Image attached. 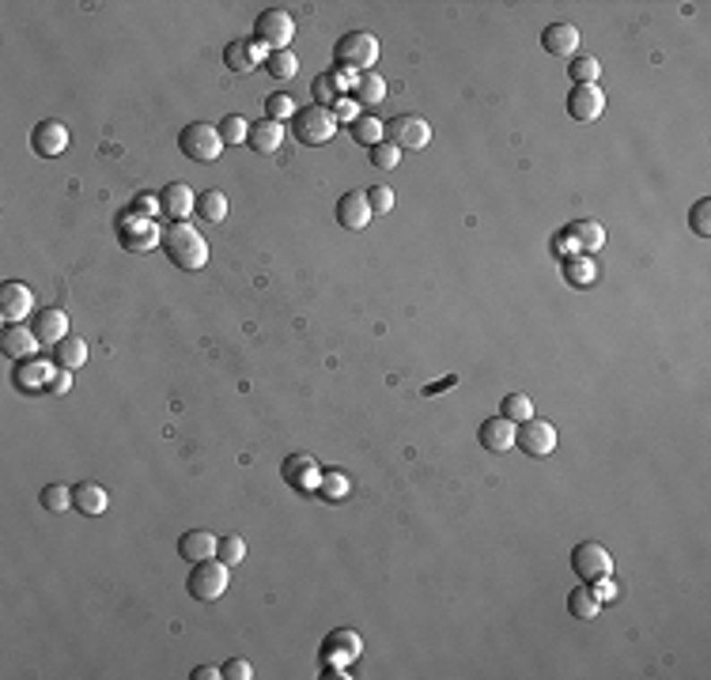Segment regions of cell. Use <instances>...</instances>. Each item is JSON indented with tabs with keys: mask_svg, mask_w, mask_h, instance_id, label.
Wrapping results in <instances>:
<instances>
[{
	"mask_svg": "<svg viewBox=\"0 0 711 680\" xmlns=\"http://www.w3.org/2000/svg\"><path fill=\"white\" fill-rule=\"evenodd\" d=\"M515 446L527 457H549L556 450V428L549 420L530 416L527 423H518V428H515Z\"/></svg>",
	"mask_w": 711,
	"mask_h": 680,
	"instance_id": "obj_9",
	"label": "cell"
},
{
	"mask_svg": "<svg viewBox=\"0 0 711 680\" xmlns=\"http://www.w3.org/2000/svg\"><path fill=\"white\" fill-rule=\"evenodd\" d=\"M590 590L598 593V601H602V598H617V590H613V586H590Z\"/></svg>",
	"mask_w": 711,
	"mask_h": 680,
	"instance_id": "obj_50",
	"label": "cell"
},
{
	"mask_svg": "<svg viewBox=\"0 0 711 680\" xmlns=\"http://www.w3.org/2000/svg\"><path fill=\"white\" fill-rule=\"evenodd\" d=\"M568 612H571L575 620H595L598 612H602L598 593L590 590V586H575V590L568 593Z\"/></svg>",
	"mask_w": 711,
	"mask_h": 680,
	"instance_id": "obj_28",
	"label": "cell"
},
{
	"mask_svg": "<svg viewBox=\"0 0 711 680\" xmlns=\"http://www.w3.org/2000/svg\"><path fill=\"white\" fill-rule=\"evenodd\" d=\"M265 72L273 80H292L299 72V57L292 54V49H277V54L265 57Z\"/></svg>",
	"mask_w": 711,
	"mask_h": 680,
	"instance_id": "obj_33",
	"label": "cell"
},
{
	"mask_svg": "<svg viewBox=\"0 0 711 680\" xmlns=\"http://www.w3.org/2000/svg\"><path fill=\"white\" fill-rule=\"evenodd\" d=\"M163 250H167V258H171L178 268H185V272H197V268L209 265V242L190 224H171V227H167L163 231Z\"/></svg>",
	"mask_w": 711,
	"mask_h": 680,
	"instance_id": "obj_2",
	"label": "cell"
},
{
	"mask_svg": "<svg viewBox=\"0 0 711 680\" xmlns=\"http://www.w3.org/2000/svg\"><path fill=\"white\" fill-rule=\"evenodd\" d=\"M284 480L299 491H318L321 469L311 454H292V457H284Z\"/></svg>",
	"mask_w": 711,
	"mask_h": 680,
	"instance_id": "obj_17",
	"label": "cell"
},
{
	"mask_svg": "<svg viewBox=\"0 0 711 680\" xmlns=\"http://www.w3.org/2000/svg\"><path fill=\"white\" fill-rule=\"evenodd\" d=\"M284 122H273V117H261V122H253L250 125V136H246V144L258 151V156H273V151H280V144H284Z\"/></svg>",
	"mask_w": 711,
	"mask_h": 680,
	"instance_id": "obj_21",
	"label": "cell"
},
{
	"mask_svg": "<svg viewBox=\"0 0 711 680\" xmlns=\"http://www.w3.org/2000/svg\"><path fill=\"white\" fill-rule=\"evenodd\" d=\"M42 506L49 510V514H61L64 506H73V488H64V484H46V488H42Z\"/></svg>",
	"mask_w": 711,
	"mask_h": 680,
	"instance_id": "obj_39",
	"label": "cell"
},
{
	"mask_svg": "<svg viewBox=\"0 0 711 680\" xmlns=\"http://www.w3.org/2000/svg\"><path fill=\"white\" fill-rule=\"evenodd\" d=\"M83 360H88V344L80 336H64L61 344H54V363L61 370H80Z\"/></svg>",
	"mask_w": 711,
	"mask_h": 680,
	"instance_id": "obj_29",
	"label": "cell"
},
{
	"mask_svg": "<svg viewBox=\"0 0 711 680\" xmlns=\"http://www.w3.org/2000/svg\"><path fill=\"white\" fill-rule=\"evenodd\" d=\"M371 219H375V216H371V204H367V197L360 190H352V193H345L341 200H337V224H341L345 231H364Z\"/></svg>",
	"mask_w": 711,
	"mask_h": 680,
	"instance_id": "obj_19",
	"label": "cell"
},
{
	"mask_svg": "<svg viewBox=\"0 0 711 680\" xmlns=\"http://www.w3.org/2000/svg\"><path fill=\"white\" fill-rule=\"evenodd\" d=\"M178 148H182V156L193 159V163H216L219 156H224L227 144H224V136H219L216 125L193 122V125H185V129L178 132Z\"/></svg>",
	"mask_w": 711,
	"mask_h": 680,
	"instance_id": "obj_3",
	"label": "cell"
},
{
	"mask_svg": "<svg viewBox=\"0 0 711 680\" xmlns=\"http://www.w3.org/2000/svg\"><path fill=\"white\" fill-rule=\"evenodd\" d=\"M265 117H273V122H284V117H296V102H292V95H284V91L269 95V98H265Z\"/></svg>",
	"mask_w": 711,
	"mask_h": 680,
	"instance_id": "obj_41",
	"label": "cell"
},
{
	"mask_svg": "<svg viewBox=\"0 0 711 680\" xmlns=\"http://www.w3.org/2000/svg\"><path fill=\"white\" fill-rule=\"evenodd\" d=\"M541 46H545V54L553 57H575V49H579V30L571 23H549L541 30Z\"/></svg>",
	"mask_w": 711,
	"mask_h": 680,
	"instance_id": "obj_22",
	"label": "cell"
},
{
	"mask_svg": "<svg viewBox=\"0 0 711 680\" xmlns=\"http://www.w3.org/2000/svg\"><path fill=\"white\" fill-rule=\"evenodd\" d=\"M345 83H348V76H341L337 68H333V72L314 76V83H311V91H314V106L333 110V102H337V98H345Z\"/></svg>",
	"mask_w": 711,
	"mask_h": 680,
	"instance_id": "obj_25",
	"label": "cell"
},
{
	"mask_svg": "<svg viewBox=\"0 0 711 680\" xmlns=\"http://www.w3.org/2000/svg\"><path fill=\"white\" fill-rule=\"evenodd\" d=\"M30 329H35V340L46 348L61 344L64 336H69V314L57 310V306H46V310H35V318H30Z\"/></svg>",
	"mask_w": 711,
	"mask_h": 680,
	"instance_id": "obj_15",
	"label": "cell"
},
{
	"mask_svg": "<svg viewBox=\"0 0 711 680\" xmlns=\"http://www.w3.org/2000/svg\"><path fill=\"white\" fill-rule=\"evenodd\" d=\"M568 234L575 238L579 253H595V250L605 246V227L598 224V219H575V224L568 227Z\"/></svg>",
	"mask_w": 711,
	"mask_h": 680,
	"instance_id": "obj_27",
	"label": "cell"
},
{
	"mask_svg": "<svg viewBox=\"0 0 711 680\" xmlns=\"http://www.w3.org/2000/svg\"><path fill=\"white\" fill-rule=\"evenodd\" d=\"M73 506L80 510V514L99 518V514H107L110 496H107V488H103V484H95V480H80V484L73 488Z\"/></svg>",
	"mask_w": 711,
	"mask_h": 680,
	"instance_id": "obj_23",
	"label": "cell"
},
{
	"mask_svg": "<svg viewBox=\"0 0 711 680\" xmlns=\"http://www.w3.org/2000/svg\"><path fill=\"white\" fill-rule=\"evenodd\" d=\"M219 548V540L209 533V530H190L178 537V556L190 559V564H201V559H212Z\"/></svg>",
	"mask_w": 711,
	"mask_h": 680,
	"instance_id": "obj_24",
	"label": "cell"
},
{
	"mask_svg": "<svg viewBox=\"0 0 711 680\" xmlns=\"http://www.w3.org/2000/svg\"><path fill=\"white\" fill-rule=\"evenodd\" d=\"M253 38H258L269 54H277V49H287L296 38V20L287 8H265L258 15V23H253Z\"/></svg>",
	"mask_w": 711,
	"mask_h": 680,
	"instance_id": "obj_6",
	"label": "cell"
},
{
	"mask_svg": "<svg viewBox=\"0 0 711 680\" xmlns=\"http://www.w3.org/2000/svg\"><path fill=\"white\" fill-rule=\"evenodd\" d=\"M216 129H219V136H224V144H246V136H250V122L239 114H227Z\"/></svg>",
	"mask_w": 711,
	"mask_h": 680,
	"instance_id": "obj_37",
	"label": "cell"
},
{
	"mask_svg": "<svg viewBox=\"0 0 711 680\" xmlns=\"http://www.w3.org/2000/svg\"><path fill=\"white\" fill-rule=\"evenodd\" d=\"M117 238H122V246L129 253H148L156 242H163V231L151 224L148 216H137V212H125L122 224H117Z\"/></svg>",
	"mask_w": 711,
	"mask_h": 680,
	"instance_id": "obj_10",
	"label": "cell"
},
{
	"mask_svg": "<svg viewBox=\"0 0 711 680\" xmlns=\"http://www.w3.org/2000/svg\"><path fill=\"white\" fill-rule=\"evenodd\" d=\"M568 76H571L575 83H598L602 64H598V57H575L571 68H568Z\"/></svg>",
	"mask_w": 711,
	"mask_h": 680,
	"instance_id": "obj_40",
	"label": "cell"
},
{
	"mask_svg": "<svg viewBox=\"0 0 711 680\" xmlns=\"http://www.w3.org/2000/svg\"><path fill=\"white\" fill-rule=\"evenodd\" d=\"M352 140L375 148V144L386 140V125L379 122V117H356V122H352Z\"/></svg>",
	"mask_w": 711,
	"mask_h": 680,
	"instance_id": "obj_32",
	"label": "cell"
},
{
	"mask_svg": "<svg viewBox=\"0 0 711 680\" xmlns=\"http://www.w3.org/2000/svg\"><path fill=\"white\" fill-rule=\"evenodd\" d=\"M0 318H4V321L35 318V295H30L27 284H20V280L0 284Z\"/></svg>",
	"mask_w": 711,
	"mask_h": 680,
	"instance_id": "obj_12",
	"label": "cell"
},
{
	"mask_svg": "<svg viewBox=\"0 0 711 680\" xmlns=\"http://www.w3.org/2000/svg\"><path fill=\"white\" fill-rule=\"evenodd\" d=\"M49 378H54V374H49V367L46 363H27V370L20 367V389H27V394H39V389H49Z\"/></svg>",
	"mask_w": 711,
	"mask_h": 680,
	"instance_id": "obj_35",
	"label": "cell"
},
{
	"mask_svg": "<svg viewBox=\"0 0 711 680\" xmlns=\"http://www.w3.org/2000/svg\"><path fill=\"white\" fill-rule=\"evenodd\" d=\"M379 61V38L371 30H348L333 46V64L341 76H364Z\"/></svg>",
	"mask_w": 711,
	"mask_h": 680,
	"instance_id": "obj_1",
	"label": "cell"
},
{
	"mask_svg": "<svg viewBox=\"0 0 711 680\" xmlns=\"http://www.w3.org/2000/svg\"><path fill=\"white\" fill-rule=\"evenodd\" d=\"M0 348H4V355H12V360H20V363L30 360V355H35V348H39L35 329L23 326V321H8L4 333H0Z\"/></svg>",
	"mask_w": 711,
	"mask_h": 680,
	"instance_id": "obj_18",
	"label": "cell"
},
{
	"mask_svg": "<svg viewBox=\"0 0 711 680\" xmlns=\"http://www.w3.org/2000/svg\"><path fill=\"white\" fill-rule=\"evenodd\" d=\"M571 571L579 574L583 582H605V578L613 574V556L605 552V544L583 540V544H575V552H571Z\"/></svg>",
	"mask_w": 711,
	"mask_h": 680,
	"instance_id": "obj_7",
	"label": "cell"
},
{
	"mask_svg": "<svg viewBox=\"0 0 711 680\" xmlns=\"http://www.w3.org/2000/svg\"><path fill=\"white\" fill-rule=\"evenodd\" d=\"M367 204H371V216H386L394 208V193L386 190V185H371V190H364Z\"/></svg>",
	"mask_w": 711,
	"mask_h": 680,
	"instance_id": "obj_43",
	"label": "cell"
},
{
	"mask_svg": "<svg viewBox=\"0 0 711 680\" xmlns=\"http://www.w3.org/2000/svg\"><path fill=\"white\" fill-rule=\"evenodd\" d=\"M515 428H518V423H511L507 416L484 420V423H481V446H484L488 454H507V450L515 446Z\"/></svg>",
	"mask_w": 711,
	"mask_h": 680,
	"instance_id": "obj_20",
	"label": "cell"
},
{
	"mask_svg": "<svg viewBox=\"0 0 711 680\" xmlns=\"http://www.w3.org/2000/svg\"><path fill=\"white\" fill-rule=\"evenodd\" d=\"M371 163H375L379 170H394V166L401 163V148L390 144V140H382V144L371 148Z\"/></svg>",
	"mask_w": 711,
	"mask_h": 680,
	"instance_id": "obj_42",
	"label": "cell"
},
{
	"mask_svg": "<svg viewBox=\"0 0 711 680\" xmlns=\"http://www.w3.org/2000/svg\"><path fill=\"white\" fill-rule=\"evenodd\" d=\"M292 132H296L299 144L321 148V144L333 140L337 117H333V110H326V106H303V110H296V117H292Z\"/></svg>",
	"mask_w": 711,
	"mask_h": 680,
	"instance_id": "obj_5",
	"label": "cell"
},
{
	"mask_svg": "<svg viewBox=\"0 0 711 680\" xmlns=\"http://www.w3.org/2000/svg\"><path fill=\"white\" fill-rule=\"evenodd\" d=\"M261 57H269V54H265V46H261L258 38H235V42L224 49L227 68H231V72H239V76L253 72V68L261 64Z\"/></svg>",
	"mask_w": 711,
	"mask_h": 680,
	"instance_id": "obj_16",
	"label": "cell"
},
{
	"mask_svg": "<svg viewBox=\"0 0 711 680\" xmlns=\"http://www.w3.org/2000/svg\"><path fill=\"white\" fill-rule=\"evenodd\" d=\"M156 208H159V200H151V197H137V212H144V216H148V212H156Z\"/></svg>",
	"mask_w": 711,
	"mask_h": 680,
	"instance_id": "obj_49",
	"label": "cell"
},
{
	"mask_svg": "<svg viewBox=\"0 0 711 680\" xmlns=\"http://www.w3.org/2000/svg\"><path fill=\"white\" fill-rule=\"evenodd\" d=\"M564 280L575 284V287H590L598 280V268L590 261V253H575V258L564 261Z\"/></svg>",
	"mask_w": 711,
	"mask_h": 680,
	"instance_id": "obj_30",
	"label": "cell"
},
{
	"mask_svg": "<svg viewBox=\"0 0 711 680\" xmlns=\"http://www.w3.org/2000/svg\"><path fill=\"white\" fill-rule=\"evenodd\" d=\"M689 219H692V231H697L700 238H711V200H697V204H692Z\"/></svg>",
	"mask_w": 711,
	"mask_h": 680,
	"instance_id": "obj_44",
	"label": "cell"
},
{
	"mask_svg": "<svg viewBox=\"0 0 711 680\" xmlns=\"http://www.w3.org/2000/svg\"><path fill=\"white\" fill-rule=\"evenodd\" d=\"M318 496H321V499H330V503H341V499L348 496V476H345V472H337V469L321 472V480H318Z\"/></svg>",
	"mask_w": 711,
	"mask_h": 680,
	"instance_id": "obj_34",
	"label": "cell"
},
{
	"mask_svg": "<svg viewBox=\"0 0 711 680\" xmlns=\"http://www.w3.org/2000/svg\"><path fill=\"white\" fill-rule=\"evenodd\" d=\"M386 140L398 144L401 151H420L432 140V125L424 122V117H416V114H398V117L386 122Z\"/></svg>",
	"mask_w": 711,
	"mask_h": 680,
	"instance_id": "obj_8",
	"label": "cell"
},
{
	"mask_svg": "<svg viewBox=\"0 0 711 680\" xmlns=\"http://www.w3.org/2000/svg\"><path fill=\"white\" fill-rule=\"evenodd\" d=\"M159 212L171 219V224H185V219L197 212V193H193L185 182H171V185H167V190L159 193Z\"/></svg>",
	"mask_w": 711,
	"mask_h": 680,
	"instance_id": "obj_13",
	"label": "cell"
},
{
	"mask_svg": "<svg viewBox=\"0 0 711 680\" xmlns=\"http://www.w3.org/2000/svg\"><path fill=\"white\" fill-rule=\"evenodd\" d=\"M227 582H231V567L212 556V559L193 564V574H190V582H185V590H190L193 601H216L227 593Z\"/></svg>",
	"mask_w": 711,
	"mask_h": 680,
	"instance_id": "obj_4",
	"label": "cell"
},
{
	"mask_svg": "<svg viewBox=\"0 0 711 680\" xmlns=\"http://www.w3.org/2000/svg\"><path fill=\"white\" fill-rule=\"evenodd\" d=\"M224 676H227V680H250V676H253V666H250L246 658H231L227 666H224Z\"/></svg>",
	"mask_w": 711,
	"mask_h": 680,
	"instance_id": "obj_45",
	"label": "cell"
},
{
	"mask_svg": "<svg viewBox=\"0 0 711 680\" xmlns=\"http://www.w3.org/2000/svg\"><path fill=\"white\" fill-rule=\"evenodd\" d=\"M602 110H605V95H602L598 83H575L571 95H568V114L575 117V122L590 125L602 117Z\"/></svg>",
	"mask_w": 711,
	"mask_h": 680,
	"instance_id": "obj_11",
	"label": "cell"
},
{
	"mask_svg": "<svg viewBox=\"0 0 711 680\" xmlns=\"http://www.w3.org/2000/svg\"><path fill=\"white\" fill-rule=\"evenodd\" d=\"M500 416H507L511 423H527V420L534 416V401H530L527 394H507V397H503V408H500Z\"/></svg>",
	"mask_w": 711,
	"mask_h": 680,
	"instance_id": "obj_36",
	"label": "cell"
},
{
	"mask_svg": "<svg viewBox=\"0 0 711 680\" xmlns=\"http://www.w3.org/2000/svg\"><path fill=\"white\" fill-rule=\"evenodd\" d=\"M352 98L356 106H379V102H386V80L379 72H364L352 80Z\"/></svg>",
	"mask_w": 711,
	"mask_h": 680,
	"instance_id": "obj_26",
	"label": "cell"
},
{
	"mask_svg": "<svg viewBox=\"0 0 711 680\" xmlns=\"http://www.w3.org/2000/svg\"><path fill=\"white\" fill-rule=\"evenodd\" d=\"M216 559H224L227 567H239L243 559H246V540H243L239 533L224 537V540H219V548H216Z\"/></svg>",
	"mask_w": 711,
	"mask_h": 680,
	"instance_id": "obj_38",
	"label": "cell"
},
{
	"mask_svg": "<svg viewBox=\"0 0 711 680\" xmlns=\"http://www.w3.org/2000/svg\"><path fill=\"white\" fill-rule=\"evenodd\" d=\"M197 216L205 219V224H224V219H227V193L205 190L197 197Z\"/></svg>",
	"mask_w": 711,
	"mask_h": 680,
	"instance_id": "obj_31",
	"label": "cell"
},
{
	"mask_svg": "<svg viewBox=\"0 0 711 680\" xmlns=\"http://www.w3.org/2000/svg\"><path fill=\"white\" fill-rule=\"evenodd\" d=\"M30 148H35L39 159H57L64 148H69V129H64L61 122H39L35 129H30Z\"/></svg>",
	"mask_w": 711,
	"mask_h": 680,
	"instance_id": "obj_14",
	"label": "cell"
},
{
	"mask_svg": "<svg viewBox=\"0 0 711 680\" xmlns=\"http://www.w3.org/2000/svg\"><path fill=\"white\" fill-rule=\"evenodd\" d=\"M216 676H224V669H212V666L193 669V680H216Z\"/></svg>",
	"mask_w": 711,
	"mask_h": 680,
	"instance_id": "obj_48",
	"label": "cell"
},
{
	"mask_svg": "<svg viewBox=\"0 0 711 680\" xmlns=\"http://www.w3.org/2000/svg\"><path fill=\"white\" fill-rule=\"evenodd\" d=\"M69 389H73V370H57L54 378H49V394H54V397L69 394Z\"/></svg>",
	"mask_w": 711,
	"mask_h": 680,
	"instance_id": "obj_47",
	"label": "cell"
},
{
	"mask_svg": "<svg viewBox=\"0 0 711 680\" xmlns=\"http://www.w3.org/2000/svg\"><path fill=\"white\" fill-rule=\"evenodd\" d=\"M333 117H337V122H356V98H337L333 102Z\"/></svg>",
	"mask_w": 711,
	"mask_h": 680,
	"instance_id": "obj_46",
	"label": "cell"
}]
</instances>
